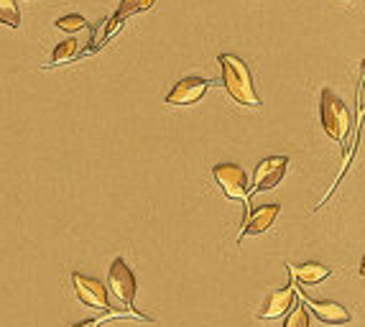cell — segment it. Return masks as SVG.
<instances>
[{
  "instance_id": "cell-1",
  "label": "cell",
  "mask_w": 365,
  "mask_h": 327,
  "mask_svg": "<svg viewBox=\"0 0 365 327\" xmlns=\"http://www.w3.org/2000/svg\"><path fill=\"white\" fill-rule=\"evenodd\" d=\"M220 67H223V87L232 97L235 105L243 108H261V97L253 87V74L248 64L235 54H220Z\"/></svg>"
},
{
  "instance_id": "cell-2",
  "label": "cell",
  "mask_w": 365,
  "mask_h": 327,
  "mask_svg": "<svg viewBox=\"0 0 365 327\" xmlns=\"http://www.w3.org/2000/svg\"><path fill=\"white\" fill-rule=\"evenodd\" d=\"M319 112H322V128H325V133L332 141L342 144L350 133V112L345 108L340 97L334 95L332 90H322V103H319Z\"/></svg>"
},
{
  "instance_id": "cell-3",
  "label": "cell",
  "mask_w": 365,
  "mask_h": 327,
  "mask_svg": "<svg viewBox=\"0 0 365 327\" xmlns=\"http://www.w3.org/2000/svg\"><path fill=\"white\" fill-rule=\"evenodd\" d=\"M214 182L220 184V190L225 192L228 200H238L248 205V194H251V184H248V174L238 164H214L212 167Z\"/></svg>"
},
{
  "instance_id": "cell-4",
  "label": "cell",
  "mask_w": 365,
  "mask_h": 327,
  "mask_svg": "<svg viewBox=\"0 0 365 327\" xmlns=\"http://www.w3.org/2000/svg\"><path fill=\"white\" fill-rule=\"evenodd\" d=\"M108 284H110V292L115 294L120 304L126 307H133L135 299V274L133 269L123 261V258H115L110 266V274H108Z\"/></svg>"
},
{
  "instance_id": "cell-5",
  "label": "cell",
  "mask_w": 365,
  "mask_h": 327,
  "mask_svg": "<svg viewBox=\"0 0 365 327\" xmlns=\"http://www.w3.org/2000/svg\"><path fill=\"white\" fill-rule=\"evenodd\" d=\"M286 169H289L286 156H269V159L258 161V167L253 171V192H266L278 187L286 174Z\"/></svg>"
},
{
  "instance_id": "cell-6",
  "label": "cell",
  "mask_w": 365,
  "mask_h": 327,
  "mask_svg": "<svg viewBox=\"0 0 365 327\" xmlns=\"http://www.w3.org/2000/svg\"><path fill=\"white\" fill-rule=\"evenodd\" d=\"M296 299H299V294H296L294 279H291V284H289V287L276 289V292H271V294L263 299V304L258 307V310H255V317H258V319H276V317H281V315H286V312L294 307Z\"/></svg>"
},
{
  "instance_id": "cell-7",
  "label": "cell",
  "mask_w": 365,
  "mask_h": 327,
  "mask_svg": "<svg viewBox=\"0 0 365 327\" xmlns=\"http://www.w3.org/2000/svg\"><path fill=\"white\" fill-rule=\"evenodd\" d=\"M212 82L205 77H184L171 87V92L167 95V105H194L207 95Z\"/></svg>"
},
{
  "instance_id": "cell-8",
  "label": "cell",
  "mask_w": 365,
  "mask_h": 327,
  "mask_svg": "<svg viewBox=\"0 0 365 327\" xmlns=\"http://www.w3.org/2000/svg\"><path fill=\"white\" fill-rule=\"evenodd\" d=\"M71 284H74V292H77L82 304L95 307V310H103V312L110 310L108 292H105V287L97 279H90L85 274H71Z\"/></svg>"
},
{
  "instance_id": "cell-9",
  "label": "cell",
  "mask_w": 365,
  "mask_h": 327,
  "mask_svg": "<svg viewBox=\"0 0 365 327\" xmlns=\"http://www.w3.org/2000/svg\"><path fill=\"white\" fill-rule=\"evenodd\" d=\"M302 296L307 299L309 310L314 312V317H317L319 322H325V325H348L350 319H353V315H350L342 304L325 302V299H312V296H307V294H302Z\"/></svg>"
},
{
  "instance_id": "cell-10",
  "label": "cell",
  "mask_w": 365,
  "mask_h": 327,
  "mask_svg": "<svg viewBox=\"0 0 365 327\" xmlns=\"http://www.w3.org/2000/svg\"><path fill=\"white\" fill-rule=\"evenodd\" d=\"M278 212H281V208L278 205H263V208L253 210V212H248L246 215V228L240 230L238 235V243L246 235H261V233H266L273 225V220L278 217Z\"/></svg>"
},
{
  "instance_id": "cell-11",
  "label": "cell",
  "mask_w": 365,
  "mask_h": 327,
  "mask_svg": "<svg viewBox=\"0 0 365 327\" xmlns=\"http://www.w3.org/2000/svg\"><path fill=\"white\" fill-rule=\"evenodd\" d=\"M289 274H291V279H296L299 284H319V281H325L330 276V266H322V264H302V266H291L286 264Z\"/></svg>"
},
{
  "instance_id": "cell-12",
  "label": "cell",
  "mask_w": 365,
  "mask_h": 327,
  "mask_svg": "<svg viewBox=\"0 0 365 327\" xmlns=\"http://www.w3.org/2000/svg\"><path fill=\"white\" fill-rule=\"evenodd\" d=\"M77 54H80V41H77V39L62 41V44L54 49V56H51V67H59V64L71 62V59H74Z\"/></svg>"
},
{
  "instance_id": "cell-13",
  "label": "cell",
  "mask_w": 365,
  "mask_h": 327,
  "mask_svg": "<svg viewBox=\"0 0 365 327\" xmlns=\"http://www.w3.org/2000/svg\"><path fill=\"white\" fill-rule=\"evenodd\" d=\"M0 24L10 26V28H18V24H21V10H18L16 0H0Z\"/></svg>"
},
{
  "instance_id": "cell-14",
  "label": "cell",
  "mask_w": 365,
  "mask_h": 327,
  "mask_svg": "<svg viewBox=\"0 0 365 327\" xmlns=\"http://www.w3.org/2000/svg\"><path fill=\"white\" fill-rule=\"evenodd\" d=\"M156 6V0H123L120 3V8L118 13H115V18H128V16H133V13H141V10H148Z\"/></svg>"
},
{
  "instance_id": "cell-15",
  "label": "cell",
  "mask_w": 365,
  "mask_h": 327,
  "mask_svg": "<svg viewBox=\"0 0 365 327\" xmlns=\"http://www.w3.org/2000/svg\"><path fill=\"white\" fill-rule=\"evenodd\" d=\"M56 28H62V31H67V33H77V31H85V28H87V21L82 16H77V13H69V16H62L56 21Z\"/></svg>"
},
{
  "instance_id": "cell-16",
  "label": "cell",
  "mask_w": 365,
  "mask_h": 327,
  "mask_svg": "<svg viewBox=\"0 0 365 327\" xmlns=\"http://www.w3.org/2000/svg\"><path fill=\"white\" fill-rule=\"evenodd\" d=\"M128 315H130V317H138V319H146L143 317V315H138V312H133L130 310V307H128L126 312H105V317H100V319H85V322H80V325H74V327H100L105 322V319H110V317H128Z\"/></svg>"
},
{
  "instance_id": "cell-17",
  "label": "cell",
  "mask_w": 365,
  "mask_h": 327,
  "mask_svg": "<svg viewBox=\"0 0 365 327\" xmlns=\"http://www.w3.org/2000/svg\"><path fill=\"white\" fill-rule=\"evenodd\" d=\"M284 327H309V315H307V310L294 304V312L289 315V319H286Z\"/></svg>"
}]
</instances>
